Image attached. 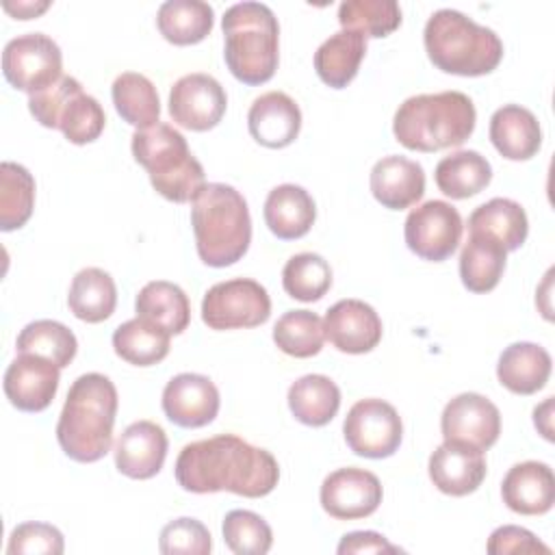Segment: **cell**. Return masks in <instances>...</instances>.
I'll list each match as a JSON object with an SVG mask.
<instances>
[{
	"label": "cell",
	"mask_w": 555,
	"mask_h": 555,
	"mask_svg": "<svg viewBox=\"0 0 555 555\" xmlns=\"http://www.w3.org/2000/svg\"><path fill=\"white\" fill-rule=\"evenodd\" d=\"M223 542L236 555H264L273 544V531L269 522L249 509H232L225 514Z\"/></svg>",
	"instance_id": "obj_42"
},
{
	"label": "cell",
	"mask_w": 555,
	"mask_h": 555,
	"mask_svg": "<svg viewBox=\"0 0 555 555\" xmlns=\"http://www.w3.org/2000/svg\"><path fill=\"white\" fill-rule=\"evenodd\" d=\"M167 434L152 421H137L124 429L115 444V466L130 479L154 477L167 457Z\"/></svg>",
	"instance_id": "obj_19"
},
{
	"label": "cell",
	"mask_w": 555,
	"mask_h": 555,
	"mask_svg": "<svg viewBox=\"0 0 555 555\" xmlns=\"http://www.w3.org/2000/svg\"><path fill=\"white\" fill-rule=\"evenodd\" d=\"M15 349L17 353L41 356L54 362L59 369H65L76 358L78 340L67 325L52 319H39L24 325V330L17 334Z\"/></svg>",
	"instance_id": "obj_37"
},
{
	"label": "cell",
	"mask_w": 555,
	"mask_h": 555,
	"mask_svg": "<svg viewBox=\"0 0 555 555\" xmlns=\"http://www.w3.org/2000/svg\"><path fill=\"white\" fill-rule=\"evenodd\" d=\"M30 115L46 128H59L69 143L95 141L106 124L100 102L82 91L74 76H61L48 89L28 95Z\"/></svg>",
	"instance_id": "obj_8"
},
{
	"label": "cell",
	"mask_w": 555,
	"mask_h": 555,
	"mask_svg": "<svg viewBox=\"0 0 555 555\" xmlns=\"http://www.w3.org/2000/svg\"><path fill=\"white\" fill-rule=\"evenodd\" d=\"M282 286L293 299L319 301L332 286V269L319 254H295L282 269Z\"/></svg>",
	"instance_id": "obj_40"
},
{
	"label": "cell",
	"mask_w": 555,
	"mask_h": 555,
	"mask_svg": "<svg viewBox=\"0 0 555 555\" xmlns=\"http://www.w3.org/2000/svg\"><path fill=\"white\" fill-rule=\"evenodd\" d=\"M423 41L429 61L447 74L483 76L503 59L499 35L455 9H438L429 15Z\"/></svg>",
	"instance_id": "obj_6"
},
{
	"label": "cell",
	"mask_w": 555,
	"mask_h": 555,
	"mask_svg": "<svg viewBox=\"0 0 555 555\" xmlns=\"http://www.w3.org/2000/svg\"><path fill=\"white\" fill-rule=\"evenodd\" d=\"M169 336L171 334L160 325L134 317L113 332V349L121 360L134 366H152L167 358Z\"/></svg>",
	"instance_id": "obj_35"
},
{
	"label": "cell",
	"mask_w": 555,
	"mask_h": 555,
	"mask_svg": "<svg viewBox=\"0 0 555 555\" xmlns=\"http://www.w3.org/2000/svg\"><path fill=\"white\" fill-rule=\"evenodd\" d=\"M503 503L522 516H542L555 503V475L548 464L527 460L514 464L501 483Z\"/></svg>",
	"instance_id": "obj_22"
},
{
	"label": "cell",
	"mask_w": 555,
	"mask_h": 555,
	"mask_svg": "<svg viewBox=\"0 0 555 555\" xmlns=\"http://www.w3.org/2000/svg\"><path fill=\"white\" fill-rule=\"evenodd\" d=\"M325 338L343 353H366L382 340V319L362 299H340L325 312Z\"/></svg>",
	"instance_id": "obj_18"
},
{
	"label": "cell",
	"mask_w": 555,
	"mask_h": 555,
	"mask_svg": "<svg viewBox=\"0 0 555 555\" xmlns=\"http://www.w3.org/2000/svg\"><path fill=\"white\" fill-rule=\"evenodd\" d=\"M271 314L267 288L251 278L212 284L202 299V321L210 330H241L262 325Z\"/></svg>",
	"instance_id": "obj_9"
},
{
	"label": "cell",
	"mask_w": 555,
	"mask_h": 555,
	"mask_svg": "<svg viewBox=\"0 0 555 555\" xmlns=\"http://www.w3.org/2000/svg\"><path fill=\"white\" fill-rule=\"evenodd\" d=\"M65 548L63 533L48 522H22L17 525L7 544L9 555H61Z\"/></svg>",
	"instance_id": "obj_44"
},
{
	"label": "cell",
	"mask_w": 555,
	"mask_h": 555,
	"mask_svg": "<svg viewBox=\"0 0 555 555\" xmlns=\"http://www.w3.org/2000/svg\"><path fill=\"white\" fill-rule=\"evenodd\" d=\"M343 28L364 37H386L401 24V9L395 0H345L338 7Z\"/></svg>",
	"instance_id": "obj_41"
},
{
	"label": "cell",
	"mask_w": 555,
	"mask_h": 555,
	"mask_svg": "<svg viewBox=\"0 0 555 555\" xmlns=\"http://www.w3.org/2000/svg\"><path fill=\"white\" fill-rule=\"evenodd\" d=\"M197 256L208 267H230L251 243V217L245 197L230 184L208 182L191 206Z\"/></svg>",
	"instance_id": "obj_4"
},
{
	"label": "cell",
	"mask_w": 555,
	"mask_h": 555,
	"mask_svg": "<svg viewBox=\"0 0 555 555\" xmlns=\"http://www.w3.org/2000/svg\"><path fill=\"white\" fill-rule=\"evenodd\" d=\"M477 111L462 91L418 93L399 104L392 132L414 152H438L462 145L475 130Z\"/></svg>",
	"instance_id": "obj_3"
},
{
	"label": "cell",
	"mask_w": 555,
	"mask_h": 555,
	"mask_svg": "<svg viewBox=\"0 0 555 555\" xmlns=\"http://www.w3.org/2000/svg\"><path fill=\"white\" fill-rule=\"evenodd\" d=\"M384 490L371 470L347 466L330 473L321 483V507L336 520L371 516L382 503Z\"/></svg>",
	"instance_id": "obj_15"
},
{
	"label": "cell",
	"mask_w": 555,
	"mask_h": 555,
	"mask_svg": "<svg viewBox=\"0 0 555 555\" xmlns=\"http://www.w3.org/2000/svg\"><path fill=\"white\" fill-rule=\"evenodd\" d=\"M117 388L102 373H85L69 386L56 423V440L67 457L91 464L113 444Z\"/></svg>",
	"instance_id": "obj_2"
},
{
	"label": "cell",
	"mask_w": 555,
	"mask_h": 555,
	"mask_svg": "<svg viewBox=\"0 0 555 555\" xmlns=\"http://www.w3.org/2000/svg\"><path fill=\"white\" fill-rule=\"evenodd\" d=\"M67 306L76 319L87 323H100L115 312L117 286L111 273L98 267L80 269L67 293Z\"/></svg>",
	"instance_id": "obj_32"
},
{
	"label": "cell",
	"mask_w": 555,
	"mask_h": 555,
	"mask_svg": "<svg viewBox=\"0 0 555 555\" xmlns=\"http://www.w3.org/2000/svg\"><path fill=\"white\" fill-rule=\"evenodd\" d=\"M137 317L147 319L169 334H182L191 321V304L186 293L167 280L147 282L134 299Z\"/></svg>",
	"instance_id": "obj_29"
},
{
	"label": "cell",
	"mask_w": 555,
	"mask_h": 555,
	"mask_svg": "<svg viewBox=\"0 0 555 555\" xmlns=\"http://www.w3.org/2000/svg\"><path fill=\"white\" fill-rule=\"evenodd\" d=\"M61 369L35 353H20L4 371V395L22 412H41L56 397Z\"/></svg>",
	"instance_id": "obj_16"
},
{
	"label": "cell",
	"mask_w": 555,
	"mask_h": 555,
	"mask_svg": "<svg viewBox=\"0 0 555 555\" xmlns=\"http://www.w3.org/2000/svg\"><path fill=\"white\" fill-rule=\"evenodd\" d=\"M115 111L137 130L158 124L160 100L152 80L139 72H124L111 87Z\"/></svg>",
	"instance_id": "obj_36"
},
{
	"label": "cell",
	"mask_w": 555,
	"mask_h": 555,
	"mask_svg": "<svg viewBox=\"0 0 555 555\" xmlns=\"http://www.w3.org/2000/svg\"><path fill=\"white\" fill-rule=\"evenodd\" d=\"M173 473L178 486L186 492L208 494L228 490L247 499L267 496L280 479L275 457L234 434L184 444Z\"/></svg>",
	"instance_id": "obj_1"
},
{
	"label": "cell",
	"mask_w": 555,
	"mask_h": 555,
	"mask_svg": "<svg viewBox=\"0 0 555 555\" xmlns=\"http://www.w3.org/2000/svg\"><path fill=\"white\" fill-rule=\"evenodd\" d=\"M156 24L173 46H193L210 35L215 11L204 0H167L158 7Z\"/></svg>",
	"instance_id": "obj_34"
},
{
	"label": "cell",
	"mask_w": 555,
	"mask_h": 555,
	"mask_svg": "<svg viewBox=\"0 0 555 555\" xmlns=\"http://www.w3.org/2000/svg\"><path fill=\"white\" fill-rule=\"evenodd\" d=\"M59 43L43 33L13 37L2 50V74L20 91L39 93L63 76Z\"/></svg>",
	"instance_id": "obj_10"
},
{
	"label": "cell",
	"mask_w": 555,
	"mask_h": 555,
	"mask_svg": "<svg viewBox=\"0 0 555 555\" xmlns=\"http://www.w3.org/2000/svg\"><path fill=\"white\" fill-rule=\"evenodd\" d=\"M551 412H553V397H546V401L533 410V423H535L538 431H540L546 440H553Z\"/></svg>",
	"instance_id": "obj_48"
},
{
	"label": "cell",
	"mask_w": 555,
	"mask_h": 555,
	"mask_svg": "<svg viewBox=\"0 0 555 555\" xmlns=\"http://www.w3.org/2000/svg\"><path fill=\"white\" fill-rule=\"evenodd\" d=\"M132 156L145 167L152 186L169 202H193L206 186L202 163L191 154L186 139L169 124H154L132 134Z\"/></svg>",
	"instance_id": "obj_7"
},
{
	"label": "cell",
	"mask_w": 555,
	"mask_h": 555,
	"mask_svg": "<svg viewBox=\"0 0 555 555\" xmlns=\"http://www.w3.org/2000/svg\"><path fill=\"white\" fill-rule=\"evenodd\" d=\"M286 399L293 416L310 427L327 425L340 408L338 386L327 375L319 373H310L293 382Z\"/></svg>",
	"instance_id": "obj_33"
},
{
	"label": "cell",
	"mask_w": 555,
	"mask_h": 555,
	"mask_svg": "<svg viewBox=\"0 0 555 555\" xmlns=\"http://www.w3.org/2000/svg\"><path fill=\"white\" fill-rule=\"evenodd\" d=\"M247 128L260 145L280 150L297 139L301 128V111L288 93L267 91L251 102Z\"/></svg>",
	"instance_id": "obj_20"
},
{
	"label": "cell",
	"mask_w": 555,
	"mask_h": 555,
	"mask_svg": "<svg viewBox=\"0 0 555 555\" xmlns=\"http://www.w3.org/2000/svg\"><path fill=\"white\" fill-rule=\"evenodd\" d=\"M366 54V37L351 28H340L330 35L314 52V69L332 89L347 87Z\"/></svg>",
	"instance_id": "obj_27"
},
{
	"label": "cell",
	"mask_w": 555,
	"mask_h": 555,
	"mask_svg": "<svg viewBox=\"0 0 555 555\" xmlns=\"http://www.w3.org/2000/svg\"><path fill=\"white\" fill-rule=\"evenodd\" d=\"M2 7H4V11H9L11 15L20 17V20H30V17L43 13L50 7V2L41 0V2H17V4H13V2L7 0V2H2Z\"/></svg>",
	"instance_id": "obj_47"
},
{
	"label": "cell",
	"mask_w": 555,
	"mask_h": 555,
	"mask_svg": "<svg viewBox=\"0 0 555 555\" xmlns=\"http://www.w3.org/2000/svg\"><path fill=\"white\" fill-rule=\"evenodd\" d=\"M490 141L503 158L529 160L542 145L540 121L529 108L505 104L490 117Z\"/></svg>",
	"instance_id": "obj_24"
},
{
	"label": "cell",
	"mask_w": 555,
	"mask_h": 555,
	"mask_svg": "<svg viewBox=\"0 0 555 555\" xmlns=\"http://www.w3.org/2000/svg\"><path fill=\"white\" fill-rule=\"evenodd\" d=\"M429 479L449 496H466L486 479L483 453L457 442H442L429 455Z\"/></svg>",
	"instance_id": "obj_21"
},
{
	"label": "cell",
	"mask_w": 555,
	"mask_h": 555,
	"mask_svg": "<svg viewBox=\"0 0 555 555\" xmlns=\"http://www.w3.org/2000/svg\"><path fill=\"white\" fill-rule=\"evenodd\" d=\"M273 340L286 356L312 358L323 349V321L310 310H288L275 321Z\"/></svg>",
	"instance_id": "obj_39"
},
{
	"label": "cell",
	"mask_w": 555,
	"mask_h": 555,
	"mask_svg": "<svg viewBox=\"0 0 555 555\" xmlns=\"http://www.w3.org/2000/svg\"><path fill=\"white\" fill-rule=\"evenodd\" d=\"M468 232H481L499 241L505 251H514L527 241V212L518 202L509 197H492L470 212Z\"/></svg>",
	"instance_id": "obj_28"
},
{
	"label": "cell",
	"mask_w": 555,
	"mask_h": 555,
	"mask_svg": "<svg viewBox=\"0 0 555 555\" xmlns=\"http://www.w3.org/2000/svg\"><path fill=\"white\" fill-rule=\"evenodd\" d=\"M462 217L455 206L442 199H429L410 210L403 225L405 245L423 260L442 262L460 245Z\"/></svg>",
	"instance_id": "obj_12"
},
{
	"label": "cell",
	"mask_w": 555,
	"mask_h": 555,
	"mask_svg": "<svg viewBox=\"0 0 555 555\" xmlns=\"http://www.w3.org/2000/svg\"><path fill=\"white\" fill-rule=\"evenodd\" d=\"M35 208V178L20 165L4 160L0 165V230L22 228Z\"/></svg>",
	"instance_id": "obj_38"
},
{
	"label": "cell",
	"mask_w": 555,
	"mask_h": 555,
	"mask_svg": "<svg viewBox=\"0 0 555 555\" xmlns=\"http://www.w3.org/2000/svg\"><path fill=\"white\" fill-rule=\"evenodd\" d=\"M347 447L369 460L390 457L403 438V423L399 412L384 399L356 401L343 423Z\"/></svg>",
	"instance_id": "obj_11"
},
{
	"label": "cell",
	"mask_w": 555,
	"mask_h": 555,
	"mask_svg": "<svg viewBox=\"0 0 555 555\" xmlns=\"http://www.w3.org/2000/svg\"><path fill=\"white\" fill-rule=\"evenodd\" d=\"M336 551L340 555H362V553H399L401 548L390 544L377 531H351L343 535Z\"/></svg>",
	"instance_id": "obj_46"
},
{
	"label": "cell",
	"mask_w": 555,
	"mask_h": 555,
	"mask_svg": "<svg viewBox=\"0 0 555 555\" xmlns=\"http://www.w3.org/2000/svg\"><path fill=\"white\" fill-rule=\"evenodd\" d=\"M228 106L225 89L210 74H186L169 91V115L173 124L204 132L215 128Z\"/></svg>",
	"instance_id": "obj_14"
},
{
	"label": "cell",
	"mask_w": 555,
	"mask_h": 555,
	"mask_svg": "<svg viewBox=\"0 0 555 555\" xmlns=\"http://www.w3.org/2000/svg\"><path fill=\"white\" fill-rule=\"evenodd\" d=\"M264 223L282 241H295L310 232L317 219L312 195L297 184H280L264 199Z\"/></svg>",
	"instance_id": "obj_25"
},
{
	"label": "cell",
	"mask_w": 555,
	"mask_h": 555,
	"mask_svg": "<svg viewBox=\"0 0 555 555\" xmlns=\"http://www.w3.org/2000/svg\"><path fill=\"white\" fill-rule=\"evenodd\" d=\"M551 353L535 343H512L503 349L496 364V377L514 395H533L542 390L551 375Z\"/></svg>",
	"instance_id": "obj_26"
},
{
	"label": "cell",
	"mask_w": 555,
	"mask_h": 555,
	"mask_svg": "<svg viewBox=\"0 0 555 555\" xmlns=\"http://www.w3.org/2000/svg\"><path fill=\"white\" fill-rule=\"evenodd\" d=\"M371 193L390 210H403L416 204L425 193V171L405 156H384L371 169Z\"/></svg>",
	"instance_id": "obj_23"
},
{
	"label": "cell",
	"mask_w": 555,
	"mask_h": 555,
	"mask_svg": "<svg viewBox=\"0 0 555 555\" xmlns=\"http://www.w3.org/2000/svg\"><path fill=\"white\" fill-rule=\"evenodd\" d=\"M486 551L490 555H505V553H544L548 555L551 548L540 542L529 529L516 527V525H503L496 527L486 544Z\"/></svg>",
	"instance_id": "obj_45"
},
{
	"label": "cell",
	"mask_w": 555,
	"mask_h": 555,
	"mask_svg": "<svg viewBox=\"0 0 555 555\" xmlns=\"http://www.w3.org/2000/svg\"><path fill=\"white\" fill-rule=\"evenodd\" d=\"M163 412L178 427L195 429L212 423L219 412V390L210 377L180 373L163 388Z\"/></svg>",
	"instance_id": "obj_17"
},
{
	"label": "cell",
	"mask_w": 555,
	"mask_h": 555,
	"mask_svg": "<svg viewBox=\"0 0 555 555\" xmlns=\"http://www.w3.org/2000/svg\"><path fill=\"white\" fill-rule=\"evenodd\" d=\"M158 551L165 555H208L212 540L204 522L195 518H176L160 529Z\"/></svg>",
	"instance_id": "obj_43"
},
{
	"label": "cell",
	"mask_w": 555,
	"mask_h": 555,
	"mask_svg": "<svg viewBox=\"0 0 555 555\" xmlns=\"http://www.w3.org/2000/svg\"><path fill=\"white\" fill-rule=\"evenodd\" d=\"M438 189L451 199H466L481 193L492 180V167L475 150H457L438 160L434 171Z\"/></svg>",
	"instance_id": "obj_30"
},
{
	"label": "cell",
	"mask_w": 555,
	"mask_h": 555,
	"mask_svg": "<svg viewBox=\"0 0 555 555\" xmlns=\"http://www.w3.org/2000/svg\"><path fill=\"white\" fill-rule=\"evenodd\" d=\"M440 429L444 442L466 444L483 453L499 440L501 412L488 397L462 392L444 405Z\"/></svg>",
	"instance_id": "obj_13"
},
{
	"label": "cell",
	"mask_w": 555,
	"mask_h": 555,
	"mask_svg": "<svg viewBox=\"0 0 555 555\" xmlns=\"http://www.w3.org/2000/svg\"><path fill=\"white\" fill-rule=\"evenodd\" d=\"M223 59L232 76L245 85L273 78L280 61V26L273 11L254 0L236 2L221 17Z\"/></svg>",
	"instance_id": "obj_5"
},
{
	"label": "cell",
	"mask_w": 555,
	"mask_h": 555,
	"mask_svg": "<svg viewBox=\"0 0 555 555\" xmlns=\"http://www.w3.org/2000/svg\"><path fill=\"white\" fill-rule=\"evenodd\" d=\"M507 251L481 232H470L460 254V278L470 293L492 291L505 271Z\"/></svg>",
	"instance_id": "obj_31"
}]
</instances>
